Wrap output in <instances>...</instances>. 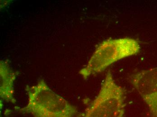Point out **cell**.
Masks as SVG:
<instances>
[{
  "mask_svg": "<svg viewBox=\"0 0 157 117\" xmlns=\"http://www.w3.org/2000/svg\"><path fill=\"white\" fill-rule=\"evenodd\" d=\"M19 73L10 67L8 60L0 61V98L1 101L16 104L14 83Z\"/></svg>",
  "mask_w": 157,
  "mask_h": 117,
  "instance_id": "obj_5",
  "label": "cell"
},
{
  "mask_svg": "<svg viewBox=\"0 0 157 117\" xmlns=\"http://www.w3.org/2000/svg\"><path fill=\"white\" fill-rule=\"evenodd\" d=\"M129 82L141 97L151 117H157V67L136 71Z\"/></svg>",
  "mask_w": 157,
  "mask_h": 117,
  "instance_id": "obj_4",
  "label": "cell"
},
{
  "mask_svg": "<svg viewBox=\"0 0 157 117\" xmlns=\"http://www.w3.org/2000/svg\"><path fill=\"white\" fill-rule=\"evenodd\" d=\"M139 42L131 38L106 40L98 46L87 65L79 71L84 79L101 73L117 61L135 56L140 51Z\"/></svg>",
  "mask_w": 157,
  "mask_h": 117,
  "instance_id": "obj_2",
  "label": "cell"
},
{
  "mask_svg": "<svg viewBox=\"0 0 157 117\" xmlns=\"http://www.w3.org/2000/svg\"><path fill=\"white\" fill-rule=\"evenodd\" d=\"M125 107V91L117 83L109 70L98 95L83 117H124Z\"/></svg>",
  "mask_w": 157,
  "mask_h": 117,
  "instance_id": "obj_3",
  "label": "cell"
},
{
  "mask_svg": "<svg viewBox=\"0 0 157 117\" xmlns=\"http://www.w3.org/2000/svg\"><path fill=\"white\" fill-rule=\"evenodd\" d=\"M27 104L16 109L17 113L33 117H73L77 108L54 92L44 80L41 79L34 85L27 86Z\"/></svg>",
  "mask_w": 157,
  "mask_h": 117,
  "instance_id": "obj_1",
  "label": "cell"
}]
</instances>
